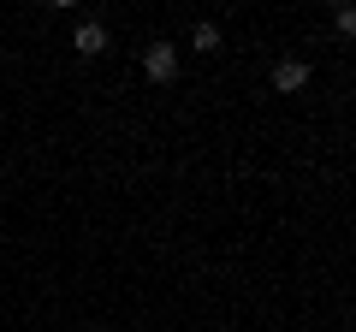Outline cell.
<instances>
[{
	"label": "cell",
	"instance_id": "1",
	"mask_svg": "<svg viewBox=\"0 0 356 332\" xmlns=\"http://www.w3.org/2000/svg\"><path fill=\"white\" fill-rule=\"evenodd\" d=\"M143 72H149L154 83H166V77L178 72V48H172V42H149V53H143Z\"/></svg>",
	"mask_w": 356,
	"mask_h": 332
},
{
	"label": "cell",
	"instance_id": "2",
	"mask_svg": "<svg viewBox=\"0 0 356 332\" xmlns=\"http://www.w3.org/2000/svg\"><path fill=\"white\" fill-rule=\"evenodd\" d=\"M303 83H309V65L303 60H280V65H273V90H280V95H297Z\"/></svg>",
	"mask_w": 356,
	"mask_h": 332
},
{
	"label": "cell",
	"instance_id": "3",
	"mask_svg": "<svg viewBox=\"0 0 356 332\" xmlns=\"http://www.w3.org/2000/svg\"><path fill=\"white\" fill-rule=\"evenodd\" d=\"M72 42H77V53H83V60H95V53H107V30L95 24V18H83Z\"/></svg>",
	"mask_w": 356,
	"mask_h": 332
},
{
	"label": "cell",
	"instance_id": "4",
	"mask_svg": "<svg viewBox=\"0 0 356 332\" xmlns=\"http://www.w3.org/2000/svg\"><path fill=\"white\" fill-rule=\"evenodd\" d=\"M191 48L214 53V48H220V24H196V30H191Z\"/></svg>",
	"mask_w": 356,
	"mask_h": 332
}]
</instances>
